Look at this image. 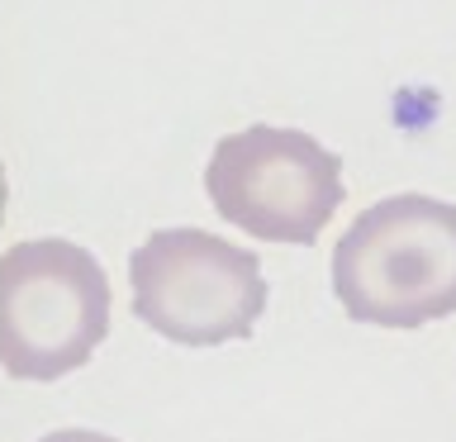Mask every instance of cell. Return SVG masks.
Masks as SVG:
<instances>
[{
    "label": "cell",
    "instance_id": "obj_1",
    "mask_svg": "<svg viewBox=\"0 0 456 442\" xmlns=\"http://www.w3.org/2000/svg\"><path fill=\"white\" fill-rule=\"evenodd\" d=\"M333 295L352 323L370 328L456 314V205L404 191L362 209L333 248Z\"/></svg>",
    "mask_w": 456,
    "mask_h": 442
},
{
    "label": "cell",
    "instance_id": "obj_2",
    "mask_svg": "<svg viewBox=\"0 0 456 442\" xmlns=\"http://www.w3.org/2000/svg\"><path fill=\"white\" fill-rule=\"evenodd\" d=\"M110 338V276L71 238H24L0 257V366L62 381Z\"/></svg>",
    "mask_w": 456,
    "mask_h": 442
},
{
    "label": "cell",
    "instance_id": "obj_3",
    "mask_svg": "<svg viewBox=\"0 0 456 442\" xmlns=\"http://www.w3.org/2000/svg\"><path fill=\"white\" fill-rule=\"evenodd\" d=\"M134 314L176 348L242 342L266 314L262 257L205 228H157L128 257Z\"/></svg>",
    "mask_w": 456,
    "mask_h": 442
},
{
    "label": "cell",
    "instance_id": "obj_4",
    "mask_svg": "<svg viewBox=\"0 0 456 442\" xmlns=\"http://www.w3.org/2000/svg\"><path fill=\"white\" fill-rule=\"evenodd\" d=\"M209 205L228 228L309 248L342 205V157L305 128L252 124L214 143L205 167Z\"/></svg>",
    "mask_w": 456,
    "mask_h": 442
},
{
    "label": "cell",
    "instance_id": "obj_5",
    "mask_svg": "<svg viewBox=\"0 0 456 442\" xmlns=\"http://www.w3.org/2000/svg\"><path fill=\"white\" fill-rule=\"evenodd\" d=\"M38 442H119V438H110V433H95V428H57V433L38 438Z\"/></svg>",
    "mask_w": 456,
    "mask_h": 442
}]
</instances>
